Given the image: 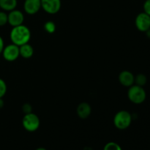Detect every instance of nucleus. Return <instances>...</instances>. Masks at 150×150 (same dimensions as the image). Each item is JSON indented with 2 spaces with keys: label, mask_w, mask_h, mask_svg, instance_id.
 <instances>
[{
  "label": "nucleus",
  "mask_w": 150,
  "mask_h": 150,
  "mask_svg": "<svg viewBox=\"0 0 150 150\" xmlns=\"http://www.w3.org/2000/svg\"><path fill=\"white\" fill-rule=\"evenodd\" d=\"M12 43L21 46L28 43L31 39V31L29 27L21 24L12 28L10 33Z\"/></svg>",
  "instance_id": "1"
},
{
  "label": "nucleus",
  "mask_w": 150,
  "mask_h": 150,
  "mask_svg": "<svg viewBox=\"0 0 150 150\" xmlns=\"http://www.w3.org/2000/svg\"><path fill=\"white\" fill-rule=\"evenodd\" d=\"M133 120V117L129 111L121 110L114 115L113 122L116 128L124 130L130 126Z\"/></svg>",
  "instance_id": "2"
},
{
  "label": "nucleus",
  "mask_w": 150,
  "mask_h": 150,
  "mask_svg": "<svg viewBox=\"0 0 150 150\" xmlns=\"http://www.w3.org/2000/svg\"><path fill=\"white\" fill-rule=\"evenodd\" d=\"M127 98L129 100L134 104H142L146 98V93L143 86H138L136 84L132 85L128 88Z\"/></svg>",
  "instance_id": "3"
},
{
  "label": "nucleus",
  "mask_w": 150,
  "mask_h": 150,
  "mask_svg": "<svg viewBox=\"0 0 150 150\" xmlns=\"http://www.w3.org/2000/svg\"><path fill=\"white\" fill-rule=\"evenodd\" d=\"M22 125L26 131L32 133L39 129L40 120L37 114L32 112L29 113L23 116L22 119Z\"/></svg>",
  "instance_id": "4"
},
{
  "label": "nucleus",
  "mask_w": 150,
  "mask_h": 150,
  "mask_svg": "<svg viewBox=\"0 0 150 150\" xmlns=\"http://www.w3.org/2000/svg\"><path fill=\"white\" fill-rule=\"evenodd\" d=\"M40 1L41 9H42L48 14H57L61 9V0H40Z\"/></svg>",
  "instance_id": "5"
},
{
  "label": "nucleus",
  "mask_w": 150,
  "mask_h": 150,
  "mask_svg": "<svg viewBox=\"0 0 150 150\" xmlns=\"http://www.w3.org/2000/svg\"><path fill=\"white\" fill-rule=\"evenodd\" d=\"M3 58L7 62H14L20 56L19 52V46L11 43L4 46L2 53Z\"/></svg>",
  "instance_id": "6"
},
{
  "label": "nucleus",
  "mask_w": 150,
  "mask_h": 150,
  "mask_svg": "<svg viewBox=\"0 0 150 150\" xmlns=\"http://www.w3.org/2000/svg\"><path fill=\"white\" fill-rule=\"evenodd\" d=\"M135 24L139 31L146 32L150 29V16L144 12L137 15L135 20Z\"/></svg>",
  "instance_id": "7"
},
{
  "label": "nucleus",
  "mask_w": 150,
  "mask_h": 150,
  "mask_svg": "<svg viewBox=\"0 0 150 150\" xmlns=\"http://www.w3.org/2000/svg\"><path fill=\"white\" fill-rule=\"evenodd\" d=\"M7 18H8L9 24L14 27L23 24L24 21V15L21 10L15 9L9 12L7 14Z\"/></svg>",
  "instance_id": "8"
},
{
  "label": "nucleus",
  "mask_w": 150,
  "mask_h": 150,
  "mask_svg": "<svg viewBox=\"0 0 150 150\" xmlns=\"http://www.w3.org/2000/svg\"><path fill=\"white\" fill-rule=\"evenodd\" d=\"M41 9L40 0H25L23 10L28 15H35Z\"/></svg>",
  "instance_id": "9"
},
{
  "label": "nucleus",
  "mask_w": 150,
  "mask_h": 150,
  "mask_svg": "<svg viewBox=\"0 0 150 150\" xmlns=\"http://www.w3.org/2000/svg\"><path fill=\"white\" fill-rule=\"evenodd\" d=\"M119 81L125 87H130L134 84L135 76L129 70H123L119 75Z\"/></svg>",
  "instance_id": "10"
},
{
  "label": "nucleus",
  "mask_w": 150,
  "mask_h": 150,
  "mask_svg": "<svg viewBox=\"0 0 150 150\" xmlns=\"http://www.w3.org/2000/svg\"><path fill=\"white\" fill-rule=\"evenodd\" d=\"M76 113H77V115L79 116V118L82 119V120L87 119L92 113L91 105L88 103H81L77 106Z\"/></svg>",
  "instance_id": "11"
},
{
  "label": "nucleus",
  "mask_w": 150,
  "mask_h": 150,
  "mask_svg": "<svg viewBox=\"0 0 150 150\" xmlns=\"http://www.w3.org/2000/svg\"><path fill=\"white\" fill-rule=\"evenodd\" d=\"M19 52L20 56L23 59H30L34 55V48L28 42V43L19 46Z\"/></svg>",
  "instance_id": "12"
},
{
  "label": "nucleus",
  "mask_w": 150,
  "mask_h": 150,
  "mask_svg": "<svg viewBox=\"0 0 150 150\" xmlns=\"http://www.w3.org/2000/svg\"><path fill=\"white\" fill-rule=\"evenodd\" d=\"M18 0H0V8L5 12H10L16 9Z\"/></svg>",
  "instance_id": "13"
},
{
  "label": "nucleus",
  "mask_w": 150,
  "mask_h": 150,
  "mask_svg": "<svg viewBox=\"0 0 150 150\" xmlns=\"http://www.w3.org/2000/svg\"><path fill=\"white\" fill-rule=\"evenodd\" d=\"M147 82V78L144 74L139 73L135 76V82L134 84L138 85L140 86H144Z\"/></svg>",
  "instance_id": "14"
},
{
  "label": "nucleus",
  "mask_w": 150,
  "mask_h": 150,
  "mask_svg": "<svg viewBox=\"0 0 150 150\" xmlns=\"http://www.w3.org/2000/svg\"><path fill=\"white\" fill-rule=\"evenodd\" d=\"M44 29L45 32L48 34H53L56 32L57 26H56L55 23L52 21H48L44 24Z\"/></svg>",
  "instance_id": "15"
},
{
  "label": "nucleus",
  "mask_w": 150,
  "mask_h": 150,
  "mask_svg": "<svg viewBox=\"0 0 150 150\" xmlns=\"http://www.w3.org/2000/svg\"><path fill=\"white\" fill-rule=\"evenodd\" d=\"M103 150H122L120 144L114 142H111L107 143L104 146Z\"/></svg>",
  "instance_id": "16"
},
{
  "label": "nucleus",
  "mask_w": 150,
  "mask_h": 150,
  "mask_svg": "<svg viewBox=\"0 0 150 150\" xmlns=\"http://www.w3.org/2000/svg\"><path fill=\"white\" fill-rule=\"evenodd\" d=\"M7 90V86L6 82L0 78V98H3V97L6 95Z\"/></svg>",
  "instance_id": "17"
},
{
  "label": "nucleus",
  "mask_w": 150,
  "mask_h": 150,
  "mask_svg": "<svg viewBox=\"0 0 150 150\" xmlns=\"http://www.w3.org/2000/svg\"><path fill=\"white\" fill-rule=\"evenodd\" d=\"M8 23L7 14L5 11H0V26H3Z\"/></svg>",
  "instance_id": "18"
},
{
  "label": "nucleus",
  "mask_w": 150,
  "mask_h": 150,
  "mask_svg": "<svg viewBox=\"0 0 150 150\" xmlns=\"http://www.w3.org/2000/svg\"><path fill=\"white\" fill-rule=\"evenodd\" d=\"M22 111L25 114L32 112V106L29 103H24L22 105Z\"/></svg>",
  "instance_id": "19"
},
{
  "label": "nucleus",
  "mask_w": 150,
  "mask_h": 150,
  "mask_svg": "<svg viewBox=\"0 0 150 150\" xmlns=\"http://www.w3.org/2000/svg\"><path fill=\"white\" fill-rule=\"evenodd\" d=\"M144 12L150 16V0H146L143 4Z\"/></svg>",
  "instance_id": "20"
},
{
  "label": "nucleus",
  "mask_w": 150,
  "mask_h": 150,
  "mask_svg": "<svg viewBox=\"0 0 150 150\" xmlns=\"http://www.w3.org/2000/svg\"><path fill=\"white\" fill-rule=\"evenodd\" d=\"M4 40H3V38H1V36H0V55H1V53H2V51L3 49H4Z\"/></svg>",
  "instance_id": "21"
},
{
  "label": "nucleus",
  "mask_w": 150,
  "mask_h": 150,
  "mask_svg": "<svg viewBox=\"0 0 150 150\" xmlns=\"http://www.w3.org/2000/svg\"><path fill=\"white\" fill-rule=\"evenodd\" d=\"M4 100H3L2 98H0V109L4 107Z\"/></svg>",
  "instance_id": "22"
},
{
  "label": "nucleus",
  "mask_w": 150,
  "mask_h": 150,
  "mask_svg": "<svg viewBox=\"0 0 150 150\" xmlns=\"http://www.w3.org/2000/svg\"><path fill=\"white\" fill-rule=\"evenodd\" d=\"M146 37H147L148 38H149V39H150V29H148V30L146 31Z\"/></svg>",
  "instance_id": "23"
},
{
  "label": "nucleus",
  "mask_w": 150,
  "mask_h": 150,
  "mask_svg": "<svg viewBox=\"0 0 150 150\" xmlns=\"http://www.w3.org/2000/svg\"><path fill=\"white\" fill-rule=\"evenodd\" d=\"M35 150H47V149H45V148H44V147H39V148H38V149H36Z\"/></svg>",
  "instance_id": "24"
}]
</instances>
